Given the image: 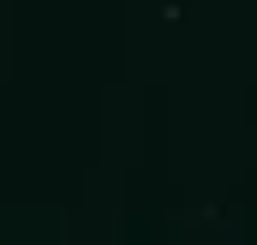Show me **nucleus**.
<instances>
[]
</instances>
